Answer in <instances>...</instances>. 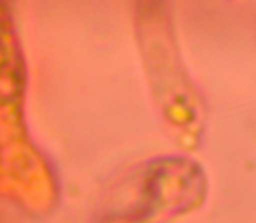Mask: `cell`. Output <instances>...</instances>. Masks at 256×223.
<instances>
[{
    "label": "cell",
    "mask_w": 256,
    "mask_h": 223,
    "mask_svg": "<svg viewBox=\"0 0 256 223\" xmlns=\"http://www.w3.org/2000/svg\"><path fill=\"white\" fill-rule=\"evenodd\" d=\"M206 192L202 168L188 157L146 162L108 192L103 223H152L192 208Z\"/></svg>",
    "instance_id": "obj_1"
}]
</instances>
